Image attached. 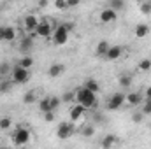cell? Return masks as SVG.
Wrapping results in <instances>:
<instances>
[{
  "mask_svg": "<svg viewBox=\"0 0 151 149\" xmlns=\"http://www.w3.org/2000/svg\"><path fill=\"white\" fill-rule=\"evenodd\" d=\"M44 121L53 123V121H55V112H46V114H44Z\"/></svg>",
  "mask_w": 151,
  "mask_h": 149,
  "instance_id": "8d00e7d4",
  "label": "cell"
},
{
  "mask_svg": "<svg viewBox=\"0 0 151 149\" xmlns=\"http://www.w3.org/2000/svg\"><path fill=\"white\" fill-rule=\"evenodd\" d=\"M11 126H12L11 117H2V119H0V130H9Z\"/></svg>",
  "mask_w": 151,
  "mask_h": 149,
  "instance_id": "f1b7e54d",
  "label": "cell"
},
{
  "mask_svg": "<svg viewBox=\"0 0 151 149\" xmlns=\"http://www.w3.org/2000/svg\"><path fill=\"white\" fill-rule=\"evenodd\" d=\"M12 140H14L16 146H25V144L30 142V132H28L27 128H19V126H18L16 133L12 135Z\"/></svg>",
  "mask_w": 151,
  "mask_h": 149,
  "instance_id": "8992f818",
  "label": "cell"
},
{
  "mask_svg": "<svg viewBox=\"0 0 151 149\" xmlns=\"http://www.w3.org/2000/svg\"><path fill=\"white\" fill-rule=\"evenodd\" d=\"M83 88H86V90H90V91H93V93H99V91H100V86H99V82H97L95 79H86L84 84H83Z\"/></svg>",
  "mask_w": 151,
  "mask_h": 149,
  "instance_id": "ac0fdd59",
  "label": "cell"
},
{
  "mask_svg": "<svg viewBox=\"0 0 151 149\" xmlns=\"http://www.w3.org/2000/svg\"><path fill=\"white\" fill-rule=\"evenodd\" d=\"M32 49H34V39L32 37L21 39V42H19V53L21 54H28Z\"/></svg>",
  "mask_w": 151,
  "mask_h": 149,
  "instance_id": "7c38bea8",
  "label": "cell"
},
{
  "mask_svg": "<svg viewBox=\"0 0 151 149\" xmlns=\"http://www.w3.org/2000/svg\"><path fill=\"white\" fill-rule=\"evenodd\" d=\"M109 47H111V44H109L107 40H100V42L97 44V49H95V54H97V56H104V58H106V54H107V51H109Z\"/></svg>",
  "mask_w": 151,
  "mask_h": 149,
  "instance_id": "e0dca14e",
  "label": "cell"
},
{
  "mask_svg": "<svg viewBox=\"0 0 151 149\" xmlns=\"http://www.w3.org/2000/svg\"><path fill=\"white\" fill-rule=\"evenodd\" d=\"M49 104H51V111L55 112L58 107H60V104H62V98H58V97H49Z\"/></svg>",
  "mask_w": 151,
  "mask_h": 149,
  "instance_id": "83f0119b",
  "label": "cell"
},
{
  "mask_svg": "<svg viewBox=\"0 0 151 149\" xmlns=\"http://www.w3.org/2000/svg\"><path fill=\"white\" fill-rule=\"evenodd\" d=\"M74 100H76V91H65L62 95V102L63 104H72Z\"/></svg>",
  "mask_w": 151,
  "mask_h": 149,
  "instance_id": "d4e9b609",
  "label": "cell"
},
{
  "mask_svg": "<svg viewBox=\"0 0 151 149\" xmlns=\"http://www.w3.org/2000/svg\"><path fill=\"white\" fill-rule=\"evenodd\" d=\"M118 19V12H114L113 9H104L102 12H100V21L102 23H114Z\"/></svg>",
  "mask_w": 151,
  "mask_h": 149,
  "instance_id": "8fae6325",
  "label": "cell"
},
{
  "mask_svg": "<svg viewBox=\"0 0 151 149\" xmlns=\"http://www.w3.org/2000/svg\"><path fill=\"white\" fill-rule=\"evenodd\" d=\"M39 109H40V112H53L51 111V104H49V97H44V98H40L39 100Z\"/></svg>",
  "mask_w": 151,
  "mask_h": 149,
  "instance_id": "ffe728a7",
  "label": "cell"
},
{
  "mask_svg": "<svg viewBox=\"0 0 151 149\" xmlns=\"http://www.w3.org/2000/svg\"><path fill=\"white\" fill-rule=\"evenodd\" d=\"M60 27H62V28H63V30H65L67 34H70V32H72V30L76 28V25L72 23V21H67V23H62Z\"/></svg>",
  "mask_w": 151,
  "mask_h": 149,
  "instance_id": "1f68e13d",
  "label": "cell"
},
{
  "mask_svg": "<svg viewBox=\"0 0 151 149\" xmlns=\"http://www.w3.org/2000/svg\"><path fill=\"white\" fill-rule=\"evenodd\" d=\"M125 102H127L128 105H139V104L142 102V95H141V93H137V91L128 93V95L125 97Z\"/></svg>",
  "mask_w": 151,
  "mask_h": 149,
  "instance_id": "2e32d148",
  "label": "cell"
},
{
  "mask_svg": "<svg viewBox=\"0 0 151 149\" xmlns=\"http://www.w3.org/2000/svg\"><path fill=\"white\" fill-rule=\"evenodd\" d=\"M142 114H144V116H146V114H151V98L144 102V105H142Z\"/></svg>",
  "mask_w": 151,
  "mask_h": 149,
  "instance_id": "d590c367",
  "label": "cell"
},
{
  "mask_svg": "<svg viewBox=\"0 0 151 149\" xmlns=\"http://www.w3.org/2000/svg\"><path fill=\"white\" fill-rule=\"evenodd\" d=\"M0 149H9V148H5V146H2V148H0Z\"/></svg>",
  "mask_w": 151,
  "mask_h": 149,
  "instance_id": "7bdbcfd3",
  "label": "cell"
},
{
  "mask_svg": "<svg viewBox=\"0 0 151 149\" xmlns=\"http://www.w3.org/2000/svg\"><path fill=\"white\" fill-rule=\"evenodd\" d=\"M134 35L137 39H144L150 35V25H146V23H139L135 28H134Z\"/></svg>",
  "mask_w": 151,
  "mask_h": 149,
  "instance_id": "4fadbf2b",
  "label": "cell"
},
{
  "mask_svg": "<svg viewBox=\"0 0 151 149\" xmlns=\"http://www.w3.org/2000/svg\"><path fill=\"white\" fill-rule=\"evenodd\" d=\"M4 7H5V5H4V4H0V11H2V9H4Z\"/></svg>",
  "mask_w": 151,
  "mask_h": 149,
  "instance_id": "b9f144b4",
  "label": "cell"
},
{
  "mask_svg": "<svg viewBox=\"0 0 151 149\" xmlns=\"http://www.w3.org/2000/svg\"><path fill=\"white\" fill-rule=\"evenodd\" d=\"M142 119H144V114H142V112H134V114H132V121H134V123H141Z\"/></svg>",
  "mask_w": 151,
  "mask_h": 149,
  "instance_id": "e575fe53",
  "label": "cell"
},
{
  "mask_svg": "<svg viewBox=\"0 0 151 149\" xmlns=\"http://www.w3.org/2000/svg\"><path fill=\"white\" fill-rule=\"evenodd\" d=\"M18 67H21V69H25V70H30V69L34 67V58H32V56H23V58L19 60Z\"/></svg>",
  "mask_w": 151,
  "mask_h": 149,
  "instance_id": "d6986e66",
  "label": "cell"
},
{
  "mask_svg": "<svg viewBox=\"0 0 151 149\" xmlns=\"http://www.w3.org/2000/svg\"><path fill=\"white\" fill-rule=\"evenodd\" d=\"M9 72H12L11 70V65L9 63H2L0 65V75H5V74H9Z\"/></svg>",
  "mask_w": 151,
  "mask_h": 149,
  "instance_id": "836d02e7",
  "label": "cell"
},
{
  "mask_svg": "<svg viewBox=\"0 0 151 149\" xmlns=\"http://www.w3.org/2000/svg\"><path fill=\"white\" fill-rule=\"evenodd\" d=\"M121 53H123V47L121 46H111L109 51H107V54H106V58L109 62H114V60H118L121 56Z\"/></svg>",
  "mask_w": 151,
  "mask_h": 149,
  "instance_id": "9a60e30c",
  "label": "cell"
},
{
  "mask_svg": "<svg viewBox=\"0 0 151 149\" xmlns=\"http://www.w3.org/2000/svg\"><path fill=\"white\" fill-rule=\"evenodd\" d=\"M123 7H125V2H123V0H111V2H109V9H113L114 12L121 11Z\"/></svg>",
  "mask_w": 151,
  "mask_h": 149,
  "instance_id": "484cf974",
  "label": "cell"
},
{
  "mask_svg": "<svg viewBox=\"0 0 151 149\" xmlns=\"http://www.w3.org/2000/svg\"><path fill=\"white\" fill-rule=\"evenodd\" d=\"M118 144H119V139H118L116 135H113V133L106 135V137L102 139V142H100V146L104 149H113V148H116Z\"/></svg>",
  "mask_w": 151,
  "mask_h": 149,
  "instance_id": "30bf717a",
  "label": "cell"
},
{
  "mask_svg": "<svg viewBox=\"0 0 151 149\" xmlns=\"http://www.w3.org/2000/svg\"><path fill=\"white\" fill-rule=\"evenodd\" d=\"M16 37H18L16 28L14 27H5V42H12Z\"/></svg>",
  "mask_w": 151,
  "mask_h": 149,
  "instance_id": "44dd1931",
  "label": "cell"
},
{
  "mask_svg": "<svg viewBox=\"0 0 151 149\" xmlns=\"http://www.w3.org/2000/svg\"><path fill=\"white\" fill-rule=\"evenodd\" d=\"M76 102L79 105H83L84 109H95L97 104H99L97 93H93V91H90V90H86L83 86L76 90Z\"/></svg>",
  "mask_w": 151,
  "mask_h": 149,
  "instance_id": "6da1fadb",
  "label": "cell"
},
{
  "mask_svg": "<svg viewBox=\"0 0 151 149\" xmlns=\"http://www.w3.org/2000/svg\"><path fill=\"white\" fill-rule=\"evenodd\" d=\"M125 97H127V95H125V93H119V91H118V93H113V95L107 98V109H109V111L119 109V107L125 104Z\"/></svg>",
  "mask_w": 151,
  "mask_h": 149,
  "instance_id": "5b68a950",
  "label": "cell"
},
{
  "mask_svg": "<svg viewBox=\"0 0 151 149\" xmlns=\"http://www.w3.org/2000/svg\"><path fill=\"white\" fill-rule=\"evenodd\" d=\"M139 9H141L142 14H151V2H142L139 5Z\"/></svg>",
  "mask_w": 151,
  "mask_h": 149,
  "instance_id": "f546056e",
  "label": "cell"
},
{
  "mask_svg": "<svg viewBox=\"0 0 151 149\" xmlns=\"http://www.w3.org/2000/svg\"><path fill=\"white\" fill-rule=\"evenodd\" d=\"M39 23H40V21H39V18L35 14H27L25 19H23V28H25L28 34H34V32L37 30Z\"/></svg>",
  "mask_w": 151,
  "mask_h": 149,
  "instance_id": "52a82bcc",
  "label": "cell"
},
{
  "mask_svg": "<svg viewBox=\"0 0 151 149\" xmlns=\"http://www.w3.org/2000/svg\"><path fill=\"white\" fill-rule=\"evenodd\" d=\"M76 132V125L74 123H69V121H63V123H60V126L56 128V137L58 139H62V140H65V139H69V137H72Z\"/></svg>",
  "mask_w": 151,
  "mask_h": 149,
  "instance_id": "3957f363",
  "label": "cell"
},
{
  "mask_svg": "<svg viewBox=\"0 0 151 149\" xmlns=\"http://www.w3.org/2000/svg\"><path fill=\"white\" fill-rule=\"evenodd\" d=\"M37 100V93L34 91V90H30V91H27L25 93V97H23V102L27 104V105H30V104H34Z\"/></svg>",
  "mask_w": 151,
  "mask_h": 149,
  "instance_id": "7402d4cb",
  "label": "cell"
},
{
  "mask_svg": "<svg viewBox=\"0 0 151 149\" xmlns=\"http://www.w3.org/2000/svg\"><path fill=\"white\" fill-rule=\"evenodd\" d=\"M88 109H84L83 105H79V104H76L70 107V119L72 121H79V119H83L84 117V114H86Z\"/></svg>",
  "mask_w": 151,
  "mask_h": 149,
  "instance_id": "9c48e42d",
  "label": "cell"
},
{
  "mask_svg": "<svg viewBox=\"0 0 151 149\" xmlns=\"http://www.w3.org/2000/svg\"><path fill=\"white\" fill-rule=\"evenodd\" d=\"M28 79H30V72L28 70H25V69H21L18 65L12 69V82L14 84H25Z\"/></svg>",
  "mask_w": 151,
  "mask_h": 149,
  "instance_id": "277c9868",
  "label": "cell"
},
{
  "mask_svg": "<svg viewBox=\"0 0 151 149\" xmlns=\"http://www.w3.org/2000/svg\"><path fill=\"white\" fill-rule=\"evenodd\" d=\"M81 135H83V137H93V135H95V126H93V125H84V126H81Z\"/></svg>",
  "mask_w": 151,
  "mask_h": 149,
  "instance_id": "603a6c76",
  "label": "cell"
},
{
  "mask_svg": "<svg viewBox=\"0 0 151 149\" xmlns=\"http://www.w3.org/2000/svg\"><path fill=\"white\" fill-rule=\"evenodd\" d=\"M53 42L56 44V46H63V44H67L69 42V34L58 25L56 28H55V32H53Z\"/></svg>",
  "mask_w": 151,
  "mask_h": 149,
  "instance_id": "ba28073f",
  "label": "cell"
},
{
  "mask_svg": "<svg viewBox=\"0 0 151 149\" xmlns=\"http://www.w3.org/2000/svg\"><path fill=\"white\" fill-rule=\"evenodd\" d=\"M118 84H119L121 88H128V86L132 84V75H128V74L119 75V79H118Z\"/></svg>",
  "mask_w": 151,
  "mask_h": 149,
  "instance_id": "cb8c5ba5",
  "label": "cell"
},
{
  "mask_svg": "<svg viewBox=\"0 0 151 149\" xmlns=\"http://www.w3.org/2000/svg\"><path fill=\"white\" fill-rule=\"evenodd\" d=\"M144 98H146V100H150V98H151V86L146 90V95H144Z\"/></svg>",
  "mask_w": 151,
  "mask_h": 149,
  "instance_id": "ab89813d",
  "label": "cell"
},
{
  "mask_svg": "<svg viewBox=\"0 0 151 149\" xmlns=\"http://www.w3.org/2000/svg\"><path fill=\"white\" fill-rule=\"evenodd\" d=\"M55 7L58 11H65V9H69V4H67V0H56L55 2Z\"/></svg>",
  "mask_w": 151,
  "mask_h": 149,
  "instance_id": "4dcf8cb0",
  "label": "cell"
},
{
  "mask_svg": "<svg viewBox=\"0 0 151 149\" xmlns=\"http://www.w3.org/2000/svg\"><path fill=\"white\" fill-rule=\"evenodd\" d=\"M0 40L5 42V27H0Z\"/></svg>",
  "mask_w": 151,
  "mask_h": 149,
  "instance_id": "74e56055",
  "label": "cell"
},
{
  "mask_svg": "<svg viewBox=\"0 0 151 149\" xmlns=\"http://www.w3.org/2000/svg\"><path fill=\"white\" fill-rule=\"evenodd\" d=\"M39 5H40V7H46V5H47V2H46V0H42V2H39Z\"/></svg>",
  "mask_w": 151,
  "mask_h": 149,
  "instance_id": "60d3db41",
  "label": "cell"
},
{
  "mask_svg": "<svg viewBox=\"0 0 151 149\" xmlns=\"http://www.w3.org/2000/svg\"><path fill=\"white\" fill-rule=\"evenodd\" d=\"M11 90V82L9 81H2L0 82V93H7Z\"/></svg>",
  "mask_w": 151,
  "mask_h": 149,
  "instance_id": "d6a6232c",
  "label": "cell"
},
{
  "mask_svg": "<svg viewBox=\"0 0 151 149\" xmlns=\"http://www.w3.org/2000/svg\"><path fill=\"white\" fill-rule=\"evenodd\" d=\"M69 7H74V5H79V0H67Z\"/></svg>",
  "mask_w": 151,
  "mask_h": 149,
  "instance_id": "f35d334b",
  "label": "cell"
},
{
  "mask_svg": "<svg viewBox=\"0 0 151 149\" xmlns=\"http://www.w3.org/2000/svg\"><path fill=\"white\" fill-rule=\"evenodd\" d=\"M63 72H65V65H63V63H53V65L47 69V75H49V77H60Z\"/></svg>",
  "mask_w": 151,
  "mask_h": 149,
  "instance_id": "5bb4252c",
  "label": "cell"
},
{
  "mask_svg": "<svg viewBox=\"0 0 151 149\" xmlns=\"http://www.w3.org/2000/svg\"><path fill=\"white\" fill-rule=\"evenodd\" d=\"M53 25H51V21H40L37 27V30L34 32V34H30V37H40V39H49L53 37Z\"/></svg>",
  "mask_w": 151,
  "mask_h": 149,
  "instance_id": "7a4b0ae2",
  "label": "cell"
},
{
  "mask_svg": "<svg viewBox=\"0 0 151 149\" xmlns=\"http://www.w3.org/2000/svg\"><path fill=\"white\" fill-rule=\"evenodd\" d=\"M137 69H139L141 72L151 70V60H150V58H144V60H141V62H139V65H137Z\"/></svg>",
  "mask_w": 151,
  "mask_h": 149,
  "instance_id": "4316f807",
  "label": "cell"
},
{
  "mask_svg": "<svg viewBox=\"0 0 151 149\" xmlns=\"http://www.w3.org/2000/svg\"><path fill=\"white\" fill-rule=\"evenodd\" d=\"M150 60H151V54H150Z\"/></svg>",
  "mask_w": 151,
  "mask_h": 149,
  "instance_id": "ee69618b",
  "label": "cell"
}]
</instances>
